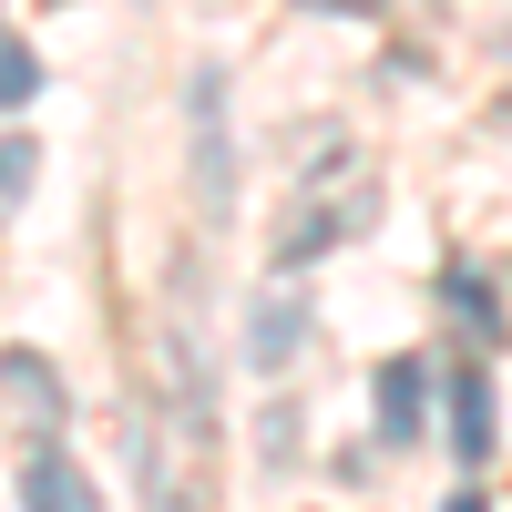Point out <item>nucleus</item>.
I'll return each mask as SVG.
<instances>
[{"label": "nucleus", "instance_id": "20e7f679", "mask_svg": "<svg viewBox=\"0 0 512 512\" xmlns=\"http://www.w3.org/2000/svg\"><path fill=\"white\" fill-rule=\"evenodd\" d=\"M451 451H461V472L492 461V379L482 369H451Z\"/></svg>", "mask_w": 512, "mask_h": 512}, {"label": "nucleus", "instance_id": "f03ea898", "mask_svg": "<svg viewBox=\"0 0 512 512\" xmlns=\"http://www.w3.org/2000/svg\"><path fill=\"white\" fill-rule=\"evenodd\" d=\"M297 349H308V297H297V287H267V297H256V318H246V359L256 369H297Z\"/></svg>", "mask_w": 512, "mask_h": 512}, {"label": "nucleus", "instance_id": "39448f33", "mask_svg": "<svg viewBox=\"0 0 512 512\" xmlns=\"http://www.w3.org/2000/svg\"><path fill=\"white\" fill-rule=\"evenodd\" d=\"M420 410H431V369H420V359H390V369H379V431H390V441H420Z\"/></svg>", "mask_w": 512, "mask_h": 512}, {"label": "nucleus", "instance_id": "6e6552de", "mask_svg": "<svg viewBox=\"0 0 512 512\" xmlns=\"http://www.w3.org/2000/svg\"><path fill=\"white\" fill-rule=\"evenodd\" d=\"M31 93H41V62L21 52V41H0V113H21Z\"/></svg>", "mask_w": 512, "mask_h": 512}, {"label": "nucleus", "instance_id": "1a4fd4ad", "mask_svg": "<svg viewBox=\"0 0 512 512\" xmlns=\"http://www.w3.org/2000/svg\"><path fill=\"white\" fill-rule=\"evenodd\" d=\"M31 175H41V154H31V144L11 134V144H0V216H11V205L31 195Z\"/></svg>", "mask_w": 512, "mask_h": 512}, {"label": "nucleus", "instance_id": "f257e3e1", "mask_svg": "<svg viewBox=\"0 0 512 512\" xmlns=\"http://www.w3.org/2000/svg\"><path fill=\"white\" fill-rule=\"evenodd\" d=\"M0 410H11L31 441H52L62 431V369L41 349H0Z\"/></svg>", "mask_w": 512, "mask_h": 512}, {"label": "nucleus", "instance_id": "7ed1b4c3", "mask_svg": "<svg viewBox=\"0 0 512 512\" xmlns=\"http://www.w3.org/2000/svg\"><path fill=\"white\" fill-rule=\"evenodd\" d=\"M195 185L205 216H226V72H195Z\"/></svg>", "mask_w": 512, "mask_h": 512}, {"label": "nucleus", "instance_id": "423d86ee", "mask_svg": "<svg viewBox=\"0 0 512 512\" xmlns=\"http://www.w3.org/2000/svg\"><path fill=\"white\" fill-rule=\"evenodd\" d=\"M21 502H41V512H82V502H93V482H82L52 441H31V461H21Z\"/></svg>", "mask_w": 512, "mask_h": 512}, {"label": "nucleus", "instance_id": "9d476101", "mask_svg": "<svg viewBox=\"0 0 512 512\" xmlns=\"http://www.w3.org/2000/svg\"><path fill=\"white\" fill-rule=\"evenodd\" d=\"M308 11H379V0H308Z\"/></svg>", "mask_w": 512, "mask_h": 512}, {"label": "nucleus", "instance_id": "0eeeda50", "mask_svg": "<svg viewBox=\"0 0 512 512\" xmlns=\"http://www.w3.org/2000/svg\"><path fill=\"white\" fill-rule=\"evenodd\" d=\"M441 297H451V308H461V318H472L482 338H502V308H492V287H482L472 267H451V277H441Z\"/></svg>", "mask_w": 512, "mask_h": 512}]
</instances>
